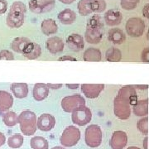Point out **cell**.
<instances>
[{
	"label": "cell",
	"instance_id": "1",
	"mask_svg": "<svg viewBox=\"0 0 149 149\" xmlns=\"http://www.w3.org/2000/svg\"><path fill=\"white\" fill-rule=\"evenodd\" d=\"M137 103V92L133 85H125L118 92L113 101V112L117 118L126 120L131 115V105Z\"/></svg>",
	"mask_w": 149,
	"mask_h": 149
},
{
	"label": "cell",
	"instance_id": "2",
	"mask_svg": "<svg viewBox=\"0 0 149 149\" xmlns=\"http://www.w3.org/2000/svg\"><path fill=\"white\" fill-rule=\"evenodd\" d=\"M104 23L100 15H93L87 22L85 32V41L90 44H99L104 36Z\"/></svg>",
	"mask_w": 149,
	"mask_h": 149
},
{
	"label": "cell",
	"instance_id": "3",
	"mask_svg": "<svg viewBox=\"0 0 149 149\" xmlns=\"http://www.w3.org/2000/svg\"><path fill=\"white\" fill-rule=\"evenodd\" d=\"M27 7L21 1H15L12 4L10 10L6 17L8 27L12 29L21 27L24 24Z\"/></svg>",
	"mask_w": 149,
	"mask_h": 149
},
{
	"label": "cell",
	"instance_id": "4",
	"mask_svg": "<svg viewBox=\"0 0 149 149\" xmlns=\"http://www.w3.org/2000/svg\"><path fill=\"white\" fill-rule=\"evenodd\" d=\"M18 123L21 132L25 136H32L37 131V116L32 111L24 110L18 116Z\"/></svg>",
	"mask_w": 149,
	"mask_h": 149
},
{
	"label": "cell",
	"instance_id": "5",
	"mask_svg": "<svg viewBox=\"0 0 149 149\" xmlns=\"http://www.w3.org/2000/svg\"><path fill=\"white\" fill-rule=\"evenodd\" d=\"M103 133L100 127L96 124H91L85 129V140L88 147L95 148L100 146L102 143Z\"/></svg>",
	"mask_w": 149,
	"mask_h": 149
},
{
	"label": "cell",
	"instance_id": "6",
	"mask_svg": "<svg viewBox=\"0 0 149 149\" xmlns=\"http://www.w3.org/2000/svg\"><path fill=\"white\" fill-rule=\"evenodd\" d=\"M80 139V132L79 128L70 125L65 128L61 136L60 142L65 148H71L78 143Z\"/></svg>",
	"mask_w": 149,
	"mask_h": 149
},
{
	"label": "cell",
	"instance_id": "7",
	"mask_svg": "<svg viewBox=\"0 0 149 149\" xmlns=\"http://www.w3.org/2000/svg\"><path fill=\"white\" fill-rule=\"evenodd\" d=\"M85 105V100L78 94L65 96L61 100V108L66 113H72L75 109Z\"/></svg>",
	"mask_w": 149,
	"mask_h": 149
},
{
	"label": "cell",
	"instance_id": "8",
	"mask_svg": "<svg viewBox=\"0 0 149 149\" xmlns=\"http://www.w3.org/2000/svg\"><path fill=\"white\" fill-rule=\"evenodd\" d=\"M125 29L131 37H140L145 31V22L140 17H131L126 22Z\"/></svg>",
	"mask_w": 149,
	"mask_h": 149
},
{
	"label": "cell",
	"instance_id": "9",
	"mask_svg": "<svg viewBox=\"0 0 149 149\" xmlns=\"http://www.w3.org/2000/svg\"><path fill=\"white\" fill-rule=\"evenodd\" d=\"M56 0H30L28 7L30 11L36 14H42L53 10Z\"/></svg>",
	"mask_w": 149,
	"mask_h": 149
},
{
	"label": "cell",
	"instance_id": "10",
	"mask_svg": "<svg viewBox=\"0 0 149 149\" xmlns=\"http://www.w3.org/2000/svg\"><path fill=\"white\" fill-rule=\"evenodd\" d=\"M92 113L88 107L81 106L72 112L71 120L74 124L79 126H85L91 121Z\"/></svg>",
	"mask_w": 149,
	"mask_h": 149
},
{
	"label": "cell",
	"instance_id": "11",
	"mask_svg": "<svg viewBox=\"0 0 149 149\" xmlns=\"http://www.w3.org/2000/svg\"><path fill=\"white\" fill-rule=\"evenodd\" d=\"M128 143L127 133L123 131H115L112 135L109 145L112 149H123Z\"/></svg>",
	"mask_w": 149,
	"mask_h": 149
},
{
	"label": "cell",
	"instance_id": "12",
	"mask_svg": "<svg viewBox=\"0 0 149 149\" xmlns=\"http://www.w3.org/2000/svg\"><path fill=\"white\" fill-rule=\"evenodd\" d=\"M81 92L89 99H95L104 89L103 84H83L81 85Z\"/></svg>",
	"mask_w": 149,
	"mask_h": 149
},
{
	"label": "cell",
	"instance_id": "13",
	"mask_svg": "<svg viewBox=\"0 0 149 149\" xmlns=\"http://www.w3.org/2000/svg\"><path fill=\"white\" fill-rule=\"evenodd\" d=\"M56 125V118L50 113H43L37 118V128L41 131H51Z\"/></svg>",
	"mask_w": 149,
	"mask_h": 149
},
{
	"label": "cell",
	"instance_id": "14",
	"mask_svg": "<svg viewBox=\"0 0 149 149\" xmlns=\"http://www.w3.org/2000/svg\"><path fill=\"white\" fill-rule=\"evenodd\" d=\"M46 47L47 51L52 55H56L57 53L62 52L64 51L65 44L63 40L58 37H49L47 40Z\"/></svg>",
	"mask_w": 149,
	"mask_h": 149
},
{
	"label": "cell",
	"instance_id": "15",
	"mask_svg": "<svg viewBox=\"0 0 149 149\" xmlns=\"http://www.w3.org/2000/svg\"><path fill=\"white\" fill-rule=\"evenodd\" d=\"M66 45L71 51H73L74 52H78L84 49L85 42L81 35L77 34V33H72L67 37Z\"/></svg>",
	"mask_w": 149,
	"mask_h": 149
},
{
	"label": "cell",
	"instance_id": "16",
	"mask_svg": "<svg viewBox=\"0 0 149 149\" xmlns=\"http://www.w3.org/2000/svg\"><path fill=\"white\" fill-rule=\"evenodd\" d=\"M104 19L108 26L114 27L121 23L123 20V15L117 9H109L105 13Z\"/></svg>",
	"mask_w": 149,
	"mask_h": 149
},
{
	"label": "cell",
	"instance_id": "17",
	"mask_svg": "<svg viewBox=\"0 0 149 149\" xmlns=\"http://www.w3.org/2000/svg\"><path fill=\"white\" fill-rule=\"evenodd\" d=\"M22 55L28 60H36L42 55V47L39 44L31 42L25 47Z\"/></svg>",
	"mask_w": 149,
	"mask_h": 149
},
{
	"label": "cell",
	"instance_id": "18",
	"mask_svg": "<svg viewBox=\"0 0 149 149\" xmlns=\"http://www.w3.org/2000/svg\"><path fill=\"white\" fill-rule=\"evenodd\" d=\"M49 87L47 84L44 83H37L34 85L32 90V95L33 98L37 101H42L47 98L49 95Z\"/></svg>",
	"mask_w": 149,
	"mask_h": 149
},
{
	"label": "cell",
	"instance_id": "19",
	"mask_svg": "<svg viewBox=\"0 0 149 149\" xmlns=\"http://www.w3.org/2000/svg\"><path fill=\"white\" fill-rule=\"evenodd\" d=\"M41 30L44 35L50 36L54 35L58 32V26L56 24V22L52 18H47L43 20L41 24Z\"/></svg>",
	"mask_w": 149,
	"mask_h": 149
},
{
	"label": "cell",
	"instance_id": "20",
	"mask_svg": "<svg viewBox=\"0 0 149 149\" xmlns=\"http://www.w3.org/2000/svg\"><path fill=\"white\" fill-rule=\"evenodd\" d=\"M108 39L109 42L115 45H120L125 42L126 36L121 29L111 28L108 32Z\"/></svg>",
	"mask_w": 149,
	"mask_h": 149
},
{
	"label": "cell",
	"instance_id": "21",
	"mask_svg": "<svg viewBox=\"0 0 149 149\" xmlns=\"http://www.w3.org/2000/svg\"><path fill=\"white\" fill-rule=\"evenodd\" d=\"M58 19L64 25H70L76 20V13L70 8H65L59 13Z\"/></svg>",
	"mask_w": 149,
	"mask_h": 149
},
{
	"label": "cell",
	"instance_id": "22",
	"mask_svg": "<svg viewBox=\"0 0 149 149\" xmlns=\"http://www.w3.org/2000/svg\"><path fill=\"white\" fill-rule=\"evenodd\" d=\"M13 104V98L10 93L0 91V112L8 111Z\"/></svg>",
	"mask_w": 149,
	"mask_h": 149
},
{
	"label": "cell",
	"instance_id": "23",
	"mask_svg": "<svg viewBox=\"0 0 149 149\" xmlns=\"http://www.w3.org/2000/svg\"><path fill=\"white\" fill-rule=\"evenodd\" d=\"M11 91L16 98L23 99L28 95V85L26 83H13Z\"/></svg>",
	"mask_w": 149,
	"mask_h": 149
},
{
	"label": "cell",
	"instance_id": "24",
	"mask_svg": "<svg viewBox=\"0 0 149 149\" xmlns=\"http://www.w3.org/2000/svg\"><path fill=\"white\" fill-rule=\"evenodd\" d=\"M83 59L85 61L90 62H99L102 59L101 52L95 47H90L86 49L83 55Z\"/></svg>",
	"mask_w": 149,
	"mask_h": 149
},
{
	"label": "cell",
	"instance_id": "25",
	"mask_svg": "<svg viewBox=\"0 0 149 149\" xmlns=\"http://www.w3.org/2000/svg\"><path fill=\"white\" fill-rule=\"evenodd\" d=\"M133 113L138 117H143L148 114V100H139L133 105Z\"/></svg>",
	"mask_w": 149,
	"mask_h": 149
},
{
	"label": "cell",
	"instance_id": "26",
	"mask_svg": "<svg viewBox=\"0 0 149 149\" xmlns=\"http://www.w3.org/2000/svg\"><path fill=\"white\" fill-rule=\"evenodd\" d=\"M31 42L32 41L27 37H17L13 40L12 44H11V47L14 52H16L17 53L22 54L27 44Z\"/></svg>",
	"mask_w": 149,
	"mask_h": 149
},
{
	"label": "cell",
	"instance_id": "27",
	"mask_svg": "<svg viewBox=\"0 0 149 149\" xmlns=\"http://www.w3.org/2000/svg\"><path fill=\"white\" fill-rule=\"evenodd\" d=\"M105 59L107 61L118 62L122 60V52L119 49L111 47L108 49L105 53Z\"/></svg>",
	"mask_w": 149,
	"mask_h": 149
},
{
	"label": "cell",
	"instance_id": "28",
	"mask_svg": "<svg viewBox=\"0 0 149 149\" xmlns=\"http://www.w3.org/2000/svg\"><path fill=\"white\" fill-rule=\"evenodd\" d=\"M3 121L6 126L13 127L18 123V116L13 111H7L3 115Z\"/></svg>",
	"mask_w": 149,
	"mask_h": 149
},
{
	"label": "cell",
	"instance_id": "29",
	"mask_svg": "<svg viewBox=\"0 0 149 149\" xmlns=\"http://www.w3.org/2000/svg\"><path fill=\"white\" fill-rule=\"evenodd\" d=\"M30 145L32 149H48L49 148L47 140L41 136L33 137L31 139Z\"/></svg>",
	"mask_w": 149,
	"mask_h": 149
},
{
	"label": "cell",
	"instance_id": "30",
	"mask_svg": "<svg viewBox=\"0 0 149 149\" xmlns=\"http://www.w3.org/2000/svg\"><path fill=\"white\" fill-rule=\"evenodd\" d=\"M78 12L81 16H88L92 13L91 8V0H80L77 4Z\"/></svg>",
	"mask_w": 149,
	"mask_h": 149
},
{
	"label": "cell",
	"instance_id": "31",
	"mask_svg": "<svg viewBox=\"0 0 149 149\" xmlns=\"http://www.w3.org/2000/svg\"><path fill=\"white\" fill-rule=\"evenodd\" d=\"M24 142L23 136L22 134H13L8 139V144L12 148H21Z\"/></svg>",
	"mask_w": 149,
	"mask_h": 149
},
{
	"label": "cell",
	"instance_id": "32",
	"mask_svg": "<svg viewBox=\"0 0 149 149\" xmlns=\"http://www.w3.org/2000/svg\"><path fill=\"white\" fill-rule=\"evenodd\" d=\"M105 0H91V8L92 13H100L106 9Z\"/></svg>",
	"mask_w": 149,
	"mask_h": 149
},
{
	"label": "cell",
	"instance_id": "33",
	"mask_svg": "<svg viewBox=\"0 0 149 149\" xmlns=\"http://www.w3.org/2000/svg\"><path fill=\"white\" fill-rule=\"evenodd\" d=\"M137 128L139 130L140 133H142L144 135L148 134V118H143L139 119L137 123Z\"/></svg>",
	"mask_w": 149,
	"mask_h": 149
},
{
	"label": "cell",
	"instance_id": "34",
	"mask_svg": "<svg viewBox=\"0 0 149 149\" xmlns=\"http://www.w3.org/2000/svg\"><path fill=\"white\" fill-rule=\"evenodd\" d=\"M139 3V0H121L120 5L124 10H133L136 8Z\"/></svg>",
	"mask_w": 149,
	"mask_h": 149
},
{
	"label": "cell",
	"instance_id": "35",
	"mask_svg": "<svg viewBox=\"0 0 149 149\" xmlns=\"http://www.w3.org/2000/svg\"><path fill=\"white\" fill-rule=\"evenodd\" d=\"M6 60V61H13L14 55L8 50H2L0 51V61Z\"/></svg>",
	"mask_w": 149,
	"mask_h": 149
},
{
	"label": "cell",
	"instance_id": "36",
	"mask_svg": "<svg viewBox=\"0 0 149 149\" xmlns=\"http://www.w3.org/2000/svg\"><path fill=\"white\" fill-rule=\"evenodd\" d=\"M142 61L146 63H149V47L144 48V50L142 52V56H141Z\"/></svg>",
	"mask_w": 149,
	"mask_h": 149
},
{
	"label": "cell",
	"instance_id": "37",
	"mask_svg": "<svg viewBox=\"0 0 149 149\" xmlns=\"http://www.w3.org/2000/svg\"><path fill=\"white\" fill-rule=\"evenodd\" d=\"M8 10V2L6 0H0V15L4 14Z\"/></svg>",
	"mask_w": 149,
	"mask_h": 149
},
{
	"label": "cell",
	"instance_id": "38",
	"mask_svg": "<svg viewBox=\"0 0 149 149\" xmlns=\"http://www.w3.org/2000/svg\"><path fill=\"white\" fill-rule=\"evenodd\" d=\"M77 61L76 58H74L73 56H70L68 55H65L63 56H61L58 58V61Z\"/></svg>",
	"mask_w": 149,
	"mask_h": 149
},
{
	"label": "cell",
	"instance_id": "39",
	"mask_svg": "<svg viewBox=\"0 0 149 149\" xmlns=\"http://www.w3.org/2000/svg\"><path fill=\"white\" fill-rule=\"evenodd\" d=\"M143 16L145 17L146 18L149 19V3H147V4L143 7Z\"/></svg>",
	"mask_w": 149,
	"mask_h": 149
},
{
	"label": "cell",
	"instance_id": "40",
	"mask_svg": "<svg viewBox=\"0 0 149 149\" xmlns=\"http://www.w3.org/2000/svg\"><path fill=\"white\" fill-rule=\"evenodd\" d=\"M47 86L49 87V89H52V90H58V89H61L62 87V84H47Z\"/></svg>",
	"mask_w": 149,
	"mask_h": 149
},
{
	"label": "cell",
	"instance_id": "41",
	"mask_svg": "<svg viewBox=\"0 0 149 149\" xmlns=\"http://www.w3.org/2000/svg\"><path fill=\"white\" fill-rule=\"evenodd\" d=\"M65 86L67 88H69L70 90H76V89L79 88L80 85L79 84H66Z\"/></svg>",
	"mask_w": 149,
	"mask_h": 149
},
{
	"label": "cell",
	"instance_id": "42",
	"mask_svg": "<svg viewBox=\"0 0 149 149\" xmlns=\"http://www.w3.org/2000/svg\"><path fill=\"white\" fill-rule=\"evenodd\" d=\"M6 142V138L5 135L3 133L0 132V147H2L3 145H4Z\"/></svg>",
	"mask_w": 149,
	"mask_h": 149
},
{
	"label": "cell",
	"instance_id": "43",
	"mask_svg": "<svg viewBox=\"0 0 149 149\" xmlns=\"http://www.w3.org/2000/svg\"><path fill=\"white\" fill-rule=\"evenodd\" d=\"M134 87H135L136 89H139V90H147V89L148 88V85H134Z\"/></svg>",
	"mask_w": 149,
	"mask_h": 149
},
{
	"label": "cell",
	"instance_id": "44",
	"mask_svg": "<svg viewBox=\"0 0 149 149\" xmlns=\"http://www.w3.org/2000/svg\"><path fill=\"white\" fill-rule=\"evenodd\" d=\"M61 3H64V4H71V3H73L75 0H59Z\"/></svg>",
	"mask_w": 149,
	"mask_h": 149
},
{
	"label": "cell",
	"instance_id": "45",
	"mask_svg": "<svg viewBox=\"0 0 149 149\" xmlns=\"http://www.w3.org/2000/svg\"><path fill=\"white\" fill-rule=\"evenodd\" d=\"M148 137H146L145 139H144V141H143V148L144 149H148Z\"/></svg>",
	"mask_w": 149,
	"mask_h": 149
},
{
	"label": "cell",
	"instance_id": "46",
	"mask_svg": "<svg viewBox=\"0 0 149 149\" xmlns=\"http://www.w3.org/2000/svg\"><path fill=\"white\" fill-rule=\"evenodd\" d=\"M52 149H65V148H62V147H59V146H56V147H54V148H52Z\"/></svg>",
	"mask_w": 149,
	"mask_h": 149
},
{
	"label": "cell",
	"instance_id": "47",
	"mask_svg": "<svg viewBox=\"0 0 149 149\" xmlns=\"http://www.w3.org/2000/svg\"><path fill=\"white\" fill-rule=\"evenodd\" d=\"M127 149H141V148H138V147H134V146H133V147H129V148Z\"/></svg>",
	"mask_w": 149,
	"mask_h": 149
},
{
	"label": "cell",
	"instance_id": "48",
	"mask_svg": "<svg viewBox=\"0 0 149 149\" xmlns=\"http://www.w3.org/2000/svg\"><path fill=\"white\" fill-rule=\"evenodd\" d=\"M147 39L149 41V29L148 31V33H147Z\"/></svg>",
	"mask_w": 149,
	"mask_h": 149
}]
</instances>
